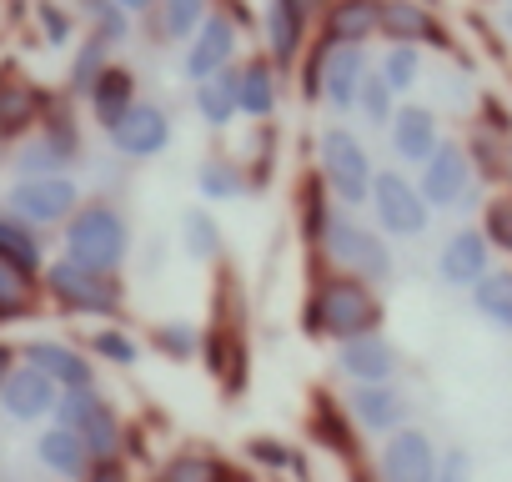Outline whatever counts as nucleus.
I'll list each match as a JSON object with an SVG mask.
<instances>
[{"label":"nucleus","mask_w":512,"mask_h":482,"mask_svg":"<svg viewBox=\"0 0 512 482\" xmlns=\"http://www.w3.org/2000/svg\"><path fill=\"white\" fill-rule=\"evenodd\" d=\"M0 257L16 262L21 272H36L41 267V241H36V231L21 216H0Z\"/></svg>","instance_id":"c85d7f7f"},{"label":"nucleus","mask_w":512,"mask_h":482,"mask_svg":"<svg viewBox=\"0 0 512 482\" xmlns=\"http://www.w3.org/2000/svg\"><path fill=\"white\" fill-rule=\"evenodd\" d=\"M251 452H256V462H267V467H287V462H292V452H287L282 442H256Z\"/></svg>","instance_id":"a18cd8bd"},{"label":"nucleus","mask_w":512,"mask_h":482,"mask_svg":"<svg viewBox=\"0 0 512 482\" xmlns=\"http://www.w3.org/2000/svg\"><path fill=\"white\" fill-rule=\"evenodd\" d=\"M91 347H96L101 357L121 362V367H131V362H136V342H131V337H116V332H96V337H91Z\"/></svg>","instance_id":"c03bdc74"},{"label":"nucleus","mask_w":512,"mask_h":482,"mask_svg":"<svg viewBox=\"0 0 512 482\" xmlns=\"http://www.w3.org/2000/svg\"><path fill=\"white\" fill-rule=\"evenodd\" d=\"M337 372H342L347 382H397L402 352L372 327V332L342 337V347H337Z\"/></svg>","instance_id":"ddd939ff"},{"label":"nucleus","mask_w":512,"mask_h":482,"mask_svg":"<svg viewBox=\"0 0 512 482\" xmlns=\"http://www.w3.org/2000/svg\"><path fill=\"white\" fill-rule=\"evenodd\" d=\"M131 106H136V81H131V71L106 66V71H101V81L91 86V111H96V121L111 131Z\"/></svg>","instance_id":"bb28decb"},{"label":"nucleus","mask_w":512,"mask_h":482,"mask_svg":"<svg viewBox=\"0 0 512 482\" xmlns=\"http://www.w3.org/2000/svg\"><path fill=\"white\" fill-rule=\"evenodd\" d=\"M372 71V56L367 46H352V41H327L312 66H307V96H327L332 111H352L357 106V91Z\"/></svg>","instance_id":"20e7f679"},{"label":"nucleus","mask_w":512,"mask_h":482,"mask_svg":"<svg viewBox=\"0 0 512 482\" xmlns=\"http://www.w3.org/2000/svg\"><path fill=\"white\" fill-rule=\"evenodd\" d=\"M236 86V111L241 116H272L277 111V71L272 61H246L241 71H231Z\"/></svg>","instance_id":"4be33fe9"},{"label":"nucleus","mask_w":512,"mask_h":482,"mask_svg":"<svg viewBox=\"0 0 512 482\" xmlns=\"http://www.w3.org/2000/svg\"><path fill=\"white\" fill-rule=\"evenodd\" d=\"M482 236L492 241V252H507L512 257V191H497L482 206Z\"/></svg>","instance_id":"f704fd0d"},{"label":"nucleus","mask_w":512,"mask_h":482,"mask_svg":"<svg viewBox=\"0 0 512 482\" xmlns=\"http://www.w3.org/2000/svg\"><path fill=\"white\" fill-rule=\"evenodd\" d=\"M477 166H472V156H467V146L462 141H437V151L422 161V176H417V186H422V196H427V206L432 211H462V206H472L477 201Z\"/></svg>","instance_id":"39448f33"},{"label":"nucleus","mask_w":512,"mask_h":482,"mask_svg":"<svg viewBox=\"0 0 512 482\" xmlns=\"http://www.w3.org/2000/svg\"><path fill=\"white\" fill-rule=\"evenodd\" d=\"M317 156H322L327 186L342 196V206H362V201L372 196V176H377V166H372L367 146H362V141H357L347 126H332V131H322V146H317Z\"/></svg>","instance_id":"423d86ee"},{"label":"nucleus","mask_w":512,"mask_h":482,"mask_svg":"<svg viewBox=\"0 0 512 482\" xmlns=\"http://www.w3.org/2000/svg\"><path fill=\"white\" fill-rule=\"evenodd\" d=\"M26 362L41 367L56 387H91L86 357H81L76 347H66V342H31V347H26Z\"/></svg>","instance_id":"5701e85b"},{"label":"nucleus","mask_w":512,"mask_h":482,"mask_svg":"<svg viewBox=\"0 0 512 482\" xmlns=\"http://www.w3.org/2000/svg\"><path fill=\"white\" fill-rule=\"evenodd\" d=\"M292 6H297V11H302V16H307V21H312V16H317V11H322V0H292Z\"/></svg>","instance_id":"09e8293b"},{"label":"nucleus","mask_w":512,"mask_h":482,"mask_svg":"<svg viewBox=\"0 0 512 482\" xmlns=\"http://www.w3.org/2000/svg\"><path fill=\"white\" fill-rule=\"evenodd\" d=\"M462 146H467V156H472V166H477L482 181H507L512 176V136L507 131H492V126L477 121Z\"/></svg>","instance_id":"393cba45"},{"label":"nucleus","mask_w":512,"mask_h":482,"mask_svg":"<svg viewBox=\"0 0 512 482\" xmlns=\"http://www.w3.org/2000/svg\"><path fill=\"white\" fill-rule=\"evenodd\" d=\"M196 111L211 121V126H226L236 116V86H231V66L221 76H206L196 81Z\"/></svg>","instance_id":"7c9ffc66"},{"label":"nucleus","mask_w":512,"mask_h":482,"mask_svg":"<svg viewBox=\"0 0 512 482\" xmlns=\"http://www.w3.org/2000/svg\"><path fill=\"white\" fill-rule=\"evenodd\" d=\"M492 241L482 236V226H462V231H452L447 236V247L437 252V277L447 282V287H457V292H467L487 267H492Z\"/></svg>","instance_id":"2eb2a0df"},{"label":"nucleus","mask_w":512,"mask_h":482,"mask_svg":"<svg viewBox=\"0 0 512 482\" xmlns=\"http://www.w3.org/2000/svg\"><path fill=\"white\" fill-rule=\"evenodd\" d=\"M357 111H362L367 126H387L392 111H397V91H392L377 71H367V81H362V91H357Z\"/></svg>","instance_id":"473e14b6"},{"label":"nucleus","mask_w":512,"mask_h":482,"mask_svg":"<svg viewBox=\"0 0 512 482\" xmlns=\"http://www.w3.org/2000/svg\"><path fill=\"white\" fill-rule=\"evenodd\" d=\"M347 412H352V422H357L362 432L387 437V432H397V427L407 422L412 402H407V392H402L397 382H352Z\"/></svg>","instance_id":"4468645a"},{"label":"nucleus","mask_w":512,"mask_h":482,"mask_svg":"<svg viewBox=\"0 0 512 482\" xmlns=\"http://www.w3.org/2000/svg\"><path fill=\"white\" fill-rule=\"evenodd\" d=\"M71 136H66V126L61 131H41L26 151H21V171H31V176H46V171H61L66 161H71Z\"/></svg>","instance_id":"c756f323"},{"label":"nucleus","mask_w":512,"mask_h":482,"mask_svg":"<svg viewBox=\"0 0 512 482\" xmlns=\"http://www.w3.org/2000/svg\"><path fill=\"white\" fill-rule=\"evenodd\" d=\"M377 36L407 41V46L452 51V36H447V26L437 21L432 0H382V6H377Z\"/></svg>","instance_id":"f8f14e48"},{"label":"nucleus","mask_w":512,"mask_h":482,"mask_svg":"<svg viewBox=\"0 0 512 482\" xmlns=\"http://www.w3.org/2000/svg\"><path fill=\"white\" fill-rule=\"evenodd\" d=\"M131 252V226L116 206H81L66 216V257L91 272H116Z\"/></svg>","instance_id":"f03ea898"},{"label":"nucleus","mask_w":512,"mask_h":482,"mask_svg":"<svg viewBox=\"0 0 512 482\" xmlns=\"http://www.w3.org/2000/svg\"><path fill=\"white\" fill-rule=\"evenodd\" d=\"M307 327H312V337L342 342V337H357V332L382 327V302H377L372 282L342 277V282L317 287V297H312V307H307Z\"/></svg>","instance_id":"f257e3e1"},{"label":"nucleus","mask_w":512,"mask_h":482,"mask_svg":"<svg viewBox=\"0 0 512 482\" xmlns=\"http://www.w3.org/2000/svg\"><path fill=\"white\" fill-rule=\"evenodd\" d=\"M41 21H46V31H51V41H66V31H71V21L61 16V6H41Z\"/></svg>","instance_id":"49530a36"},{"label":"nucleus","mask_w":512,"mask_h":482,"mask_svg":"<svg viewBox=\"0 0 512 482\" xmlns=\"http://www.w3.org/2000/svg\"><path fill=\"white\" fill-rule=\"evenodd\" d=\"M36 111H41V96H36L31 86H11V91H0V131H21Z\"/></svg>","instance_id":"4c0bfd02"},{"label":"nucleus","mask_w":512,"mask_h":482,"mask_svg":"<svg viewBox=\"0 0 512 482\" xmlns=\"http://www.w3.org/2000/svg\"><path fill=\"white\" fill-rule=\"evenodd\" d=\"M0 402L16 422H41V417H56V402H61V387L41 372V367H11L6 382H0Z\"/></svg>","instance_id":"dca6fc26"},{"label":"nucleus","mask_w":512,"mask_h":482,"mask_svg":"<svg viewBox=\"0 0 512 482\" xmlns=\"http://www.w3.org/2000/svg\"><path fill=\"white\" fill-rule=\"evenodd\" d=\"M101 71H106V41L96 36V41H86V46L76 51V61H71V91H76V96H91V86L101 81Z\"/></svg>","instance_id":"c9c22d12"},{"label":"nucleus","mask_w":512,"mask_h":482,"mask_svg":"<svg viewBox=\"0 0 512 482\" xmlns=\"http://www.w3.org/2000/svg\"><path fill=\"white\" fill-rule=\"evenodd\" d=\"M46 287L71 312H116L121 307V287L111 282V272H91V267H81L71 257L46 272Z\"/></svg>","instance_id":"9b49d317"},{"label":"nucleus","mask_w":512,"mask_h":482,"mask_svg":"<svg viewBox=\"0 0 512 482\" xmlns=\"http://www.w3.org/2000/svg\"><path fill=\"white\" fill-rule=\"evenodd\" d=\"M206 16V0H161V36H191Z\"/></svg>","instance_id":"e433bc0d"},{"label":"nucleus","mask_w":512,"mask_h":482,"mask_svg":"<svg viewBox=\"0 0 512 482\" xmlns=\"http://www.w3.org/2000/svg\"><path fill=\"white\" fill-rule=\"evenodd\" d=\"M377 6L382 0H337L322 21V36L327 41H352V46H367L377 36Z\"/></svg>","instance_id":"b1692460"},{"label":"nucleus","mask_w":512,"mask_h":482,"mask_svg":"<svg viewBox=\"0 0 512 482\" xmlns=\"http://www.w3.org/2000/svg\"><path fill=\"white\" fill-rule=\"evenodd\" d=\"M302 36H307V16L292 6V0H272V6H267V46H272V61L292 66L297 51H302Z\"/></svg>","instance_id":"a878e982"},{"label":"nucleus","mask_w":512,"mask_h":482,"mask_svg":"<svg viewBox=\"0 0 512 482\" xmlns=\"http://www.w3.org/2000/svg\"><path fill=\"white\" fill-rule=\"evenodd\" d=\"M156 482H226V467L211 452H181L161 467Z\"/></svg>","instance_id":"2f4dec72"},{"label":"nucleus","mask_w":512,"mask_h":482,"mask_svg":"<svg viewBox=\"0 0 512 482\" xmlns=\"http://www.w3.org/2000/svg\"><path fill=\"white\" fill-rule=\"evenodd\" d=\"M181 236H186V252H191L196 262H211V257L221 252V226L211 221V211H186Z\"/></svg>","instance_id":"72a5a7b5"},{"label":"nucleus","mask_w":512,"mask_h":482,"mask_svg":"<svg viewBox=\"0 0 512 482\" xmlns=\"http://www.w3.org/2000/svg\"><path fill=\"white\" fill-rule=\"evenodd\" d=\"M497 6H512V0H497Z\"/></svg>","instance_id":"864d4df0"},{"label":"nucleus","mask_w":512,"mask_h":482,"mask_svg":"<svg viewBox=\"0 0 512 482\" xmlns=\"http://www.w3.org/2000/svg\"><path fill=\"white\" fill-rule=\"evenodd\" d=\"M76 181H66V176H56V171H46V176H26V181H16L11 186V196H6V206H11V216H21L26 226H56V221H66L71 211H76Z\"/></svg>","instance_id":"9d476101"},{"label":"nucleus","mask_w":512,"mask_h":482,"mask_svg":"<svg viewBox=\"0 0 512 482\" xmlns=\"http://www.w3.org/2000/svg\"><path fill=\"white\" fill-rule=\"evenodd\" d=\"M322 252H327V262H337L347 277H362V282H372V287L392 277L387 241H382L372 226H362L357 216H347V211H327V216H322Z\"/></svg>","instance_id":"7ed1b4c3"},{"label":"nucleus","mask_w":512,"mask_h":482,"mask_svg":"<svg viewBox=\"0 0 512 482\" xmlns=\"http://www.w3.org/2000/svg\"><path fill=\"white\" fill-rule=\"evenodd\" d=\"M467 297H472V312L487 322V327H497V332H507L512 337V267H487L472 287H467Z\"/></svg>","instance_id":"aec40b11"},{"label":"nucleus","mask_w":512,"mask_h":482,"mask_svg":"<svg viewBox=\"0 0 512 482\" xmlns=\"http://www.w3.org/2000/svg\"><path fill=\"white\" fill-rule=\"evenodd\" d=\"M497 26H502V36L512 41V6H502V11H497Z\"/></svg>","instance_id":"8fccbe9b"},{"label":"nucleus","mask_w":512,"mask_h":482,"mask_svg":"<svg viewBox=\"0 0 512 482\" xmlns=\"http://www.w3.org/2000/svg\"><path fill=\"white\" fill-rule=\"evenodd\" d=\"M36 452H41V462L56 472V477H91V467H96V457H91V447L66 427V422H56L51 432H41V442H36Z\"/></svg>","instance_id":"412c9836"},{"label":"nucleus","mask_w":512,"mask_h":482,"mask_svg":"<svg viewBox=\"0 0 512 482\" xmlns=\"http://www.w3.org/2000/svg\"><path fill=\"white\" fill-rule=\"evenodd\" d=\"M111 146H116L121 156H156V151H166V146H171V121H166V111L136 101V106L111 126Z\"/></svg>","instance_id":"f3484780"},{"label":"nucleus","mask_w":512,"mask_h":482,"mask_svg":"<svg viewBox=\"0 0 512 482\" xmlns=\"http://www.w3.org/2000/svg\"><path fill=\"white\" fill-rule=\"evenodd\" d=\"M372 211H377V226L387 236H422L427 221H432V206L422 196L417 181H407L402 171H377L372 176Z\"/></svg>","instance_id":"6e6552de"},{"label":"nucleus","mask_w":512,"mask_h":482,"mask_svg":"<svg viewBox=\"0 0 512 482\" xmlns=\"http://www.w3.org/2000/svg\"><path fill=\"white\" fill-rule=\"evenodd\" d=\"M26 297H31V272L0 257V317H16L26 307Z\"/></svg>","instance_id":"58836bf2"},{"label":"nucleus","mask_w":512,"mask_h":482,"mask_svg":"<svg viewBox=\"0 0 512 482\" xmlns=\"http://www.w3.org/2000/svg\"><path fill=\"white\" fill-rule=\"evenodd\" d=\"M397 96H407L417 81H422V46H407V41H392L387 51H382V61L372 66Z\"/></svg>","instance_id":"cd10ccee"},{"label":"nucleus","mask_w":512,"mask_h":482,"mask_svg":"<svg viewBox=\"0 0 512 482\" xmlns=\"http://www.w3.org/2000/svg\"><path fill=\"white\" fill-rule=\"evenodd\" d=\"M437 482H472V452L467 447H447L437 457Z\"/></svg>","instance_id":"37998d69"},{"label":"nucleus","mask_w":512,"mask_h":482,"mask_svg":"<svg viewBox=\"0 0 512 482\" xmlns=\"http://www.w3.org/2000/svg\"><path fill=\"white\" fill-rule=\"evenodd\" d=\"M116 6H121V11H151L156 0H116Z\"/></svg>","instance_id":"3c124183"},{"label":"nucleus","mask_w":512,"mask_h":482,"mask_svg":"<svg viewBox=\"0 0 512 482\" xmlns=\"http://www.w3.org/2000/svg\"><path fill=\"white\" fill-rule=\"evenodd\" d=\"M437 442L422 427H397L382 437L377 452V482H437Z\"/></svg>","instance_id":"1a4fd4ad"},{"label":"nucleus","mask_w":512,"mask_h":482,"mask_svg":"<svg viewBox=\"0 0 512 482\" xmlns=\"http://www.w3.org/2000/svg\"><path fill=\"white\" fill-rule=\"evenodd\" d=\"M81 11H86V21H96V26H101V41H106V46L126 36V16H121L116 0H86Z\"/></svg>","instance_id":"a19ab883"},{"label":"nucleus","mask_w":512,"mask_h":482,"mask_svg":"<svg viewBox=\"0 0 512 482\" xmlns=\"http://www.w3.org/2000/svg\"><path fill=\"white\" fill-rule=\"evenodd\" d=\"M91 482H121V472H116V462H101V467L91 472Z\"/></svg>","instance_id":"de8ad7c7"},{"label":"nucleus","mask_w":512,"mask_h":482,"mask_svg":"<svg viewBox=\"0 0 512 482\" xmlns=\"http://www.w3.org/2000/svg\"><path fill=\"white\" fill-rule=\"evenodd\" d=\"M196 342H201V337H196V327H186V322H171V327L156 332V347H166L171 357H191Z\"/></svg>","instance_id":"79ce46f5"},{"label":"nucleus","mask_w":512,"mask_h":482,"mask_svg":"<svg viewBox=\"0 0 512 482\" xmlns=\"http://www.w3.org/2000/svg\"><path fill=\"white\" fill-rule=\"evenodd\" d=\"M387 136H392V151H397L407 166H422V161L437 151L442 126H437V111H432V106H412V101H407V106L392 111Z\"/></svg>","instance_id":"a211bd4d"},{"label":"nucleus","mask_w":512,"mask_h":482,"mask_svg":"<svg viewBox=\"0 0 512 482\" xmlns=\"http://www.w3.org/2000/svg\"><path fill=\"white\" fill-rule=\"evenodd\" d=\"M6 372H11V347H0V382H6Z\"/></svg>","instance_id":"603ef678"},{"label":"nucleus","mask_w":512,"mask_h":482,"mask_svg":"<svg viewBox=\"0 0 512 482\" xmlns=\"http://www.w3.org/2000/svg\"><path fill=\"white\" fill-rule=\"evenodd\" d=\"M56 422H66L96 462H116L121 457V422L116 412L91 392V387H61V402H56Z\"/></svg>","instance_id":"0eeeda50"},{"label":"nucleus","mask_w":512,"mask_h":482,"mask_svg":"<svg viewBox=\"0 0 512 482\" xmlns=\"http://www.w3.org/2000/svg\"><path fill=\"white\" fill-rule=\"evenodd\" d=\"M196 186H201V196L226 201V196H241V171H236V166H226V161H211V166H201V171H196Z\"/></svg>","instance_id":"ea45409f"},{"label":"nucleus","mask_w":512,"mask_h":482,"mask_svg":"<svg viewBox=\"0 0 512 482\" xmlns=\"http://www.w3.org/2000/svg\"><path fill=\"white\" fill-rule=\"evenodd\" d=\"M236 56V31L226 16H201V26L191 31V51H186V76L191 81H206V76H221Z\"/></svg>","instance_id":"6ab92c4d"}]
</instances>
